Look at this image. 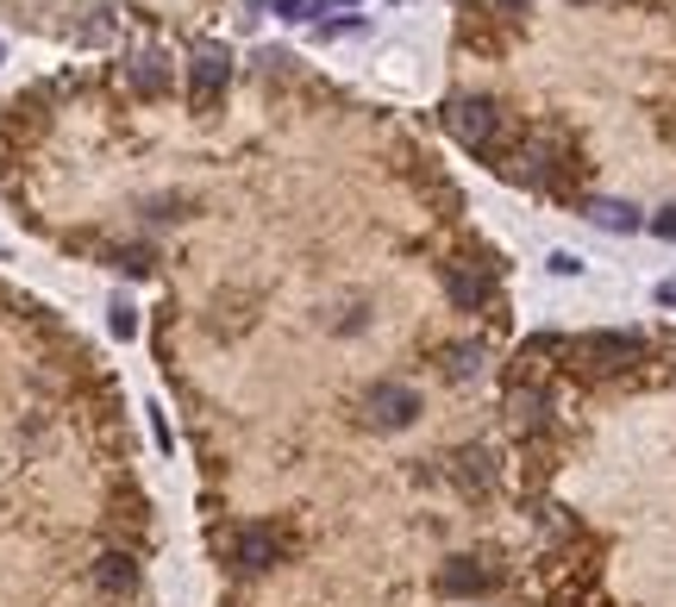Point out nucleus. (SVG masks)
Listing matches in <instances>:
<instances>
[{"label":"nucleus","mask_w":676,"mask_h":607,"mask_svg":"<svg viewBox=\"0 0 676 607\" xmlns=\"http://www.w3.org/2000/svg\"><path fill=\"white\" fill-rule=\"evenodd\" d=\"M364 420H370L376 432H401L420 420V395L407 388V382H376L370 395H364Z\"/></svg>","instance_id":"nucleus-4"},{"label":"nucleus","mask_w":676,"mask_h":607,"mask_svg":"<svg viewBox=\"0 0 676 607\" xmlns=\"http://www.w3.org/2000/svg\"><path fill=\"white\" fill-rule=\"evenodd\" d=\"M507 7H520V0H507Z\"/></svg>","instance_id":"nucleus-21"},{"label":"nucleus","mask_w":676,"mask_h":607,"mask_svg":"<svg viewBox=\"0 0 676 607\" xmlns=\"http://www.w3.org/2000/svg\"><path fill=\"white\" fill-rule=\"evenodd\" d=\"M482 363H489V345H482V338H464V345H445V370H451V376H476Z\"/></svg>","instance_id":"nucleus-14"},{"label":"nucleus","mask_w":676,"mask_h":607,"mask_svg":"<svg viewBox=\"0 0 676 607\" xmlns=\"http://www.w3.org/2000/svg\"><path fill=\"white\" fill-rule=\"evenodd\" d=\"M657 301H664V307H676V282H657Z\"/></svg>","instance_id":"nucleus-19"},{"label":"nucleus","mask_w":676,"mask_h":607,"mask_svg":"<svg viewBox=\"0 0 676 607\" xmlns=\"http://www.w3.org/2000/svg\"><path fill=\"white\" fill-rule=\"evenodd\" d=\"M570 357L582 370H626V363L646 357V338H632V332H589V338L570 345Z\"/></svg>","instance_id":"nucleus-3"},{"label":"nucleus","mask_w":676,"mask_h":607,"mask_svg":"<svg viewBox=\"0 0 676 607\" xmlns=\"http://www.w3.org/2000/svg\"><path fill=\"white\" fill-rule=\"evenodd\" d=\"M132 332H138V320H132V307H113V338H132Z\"/></svg>","instance_id":"nucleus-16"},{"label":"nucleus","mask_w":676,"mask_h":607,"mask_svg":"<svg viewBox=\"0 0 676 607\" xmlns=\"http://www.w3.org/2000/svg\"><path fill=\"white\" fill-rule=\"evenodd\" d=\"M489 563L482 557H451L445 570H439V595H451V602H470V595H489Z\"/></svg>","instance_id":"nucleus-8"},{"label":"nucleus","mask_w":676,"mask_h":607,"mask_svg":"<svg viewBox=\"0 0 676 607\" xmlns=\"http://www.w3.org/2000/svg\"><path fill=\"white\" fill-rule=\"evenodd\" d=\"M120 270H125V276H145V270H150V251H120Z\"/></svg>","instance_id":"nucleus-15"},{"label":"nucleus","mask_w":676,"mask_h":607,"mask_svg":"<svg viewBox=\"0 0 676 607\" xmlns=\"http://www.w3.org/2000/svg\"><path fill=\"white\" fill-rule=\"evenodd\" d=\"M501 176L520 182V188H545V182L557 176V145H551V138H532V145H520L514 157H501Z\"/></svg>","instance_id":"nucleus-6"},{"label":"nucleus","mask_w":676,"mask_h":607,"mask_svg":"<svg viewBox=\"0 0 676 607\" xmlns=\"http://www.w3.org/2000/svg\"><path fill=\"white\" fill-rule=\"evenodd\" d=\"M489 270H495V263H482V257L445 263V295H451L457 313H482V307H489Z\"/></svg>","instance_id":"nucleus-5"},{"label":"nucleus","mask_w":676,"mask_h":607,"mask_svg":"<svg viewBox=\"0 0 676 607\" xmlns=\"http://www.w3.org/2000/svg\"><path fill=\"white\" fill-rule=\"evenodd\" d=\"M95 582L100 589H113V595H120V589H138V563H132L125 552H107L100 557V570H95Z\"/></svg>","instance_id":"nucleus-13"},{"label":"nucleus","mask_w":676,"mask_h":607,"mask_svg":"<svg viewBox=\"0 0 676 607\" xmlns=\"http://www.w3.org/2000/svg\"><path fill=\"white\" fill-rule=\"evenodd\" d=\"M582 213H589L601 232H639V226H646V213H639L632 201H589Z\"/></svg>","instance_id":"nucleus-10"},{"label":"nucleus","mask_w":676,"mask_h":607,"mask_svg":"<svg viewBox=\"0 0 676 607\" xmlns=\"http://www.w3.org/2000/svg\"><path fill=\"white\" fill-rule=\"evenodd\" d=\"M275 13H282V20H307V0H270Z\"/></svg>","instance_id":"nucleus-18"},{"label":"nucleus","mask_w":676,"mask_h":607,"mask_svg":"<svg viewBox=\"0 0 676 607\" xmlns=\"http://www.w3.org/2000/svg\"><path fill=\"white\" fill-rule=\"evenodd\" d=\"M451 476L464 482L470 495H482V488L495 482V451H489V445H464V451H457V463H451Z\"/></svg>","instance_id":"nucleus-9"},{"label":"nucleus","mask_w":676,"mask_h":607,"mask_svg":"<svg viewBox=\"0 0 676 607\" xmlns=\"http://www.w3.org/2000/svg\"><path fill=\"white\" fill-rule=\"evenodd\" d=\"M651 232H657V238H676V207H664V213L651 220Z\"/></svg>","instance_id":"nucleus-17"},{"label":"nucleus","mask_w":676,"mask_h":607,"mask_svg":"<svg viewBox=\"0 0 676 607\" xmlns=\"http://www.w3.org/2000/svg\"><path fill=\"white\" fill-rule=\"evenodd\" d=\"M282 552H288V538H282L270 520H250V527L232 532V563H238L245 577H263V570H275V563H282Z\"/></svg>","instance_id":"nucleus-2"},{"label":"nucleus","mask_w":676,"mask_h":607,"mask_svg":"<svg viewBox=\"0 0 676 607\" xmlns=\"http://www.w3.org/2000/svg\"><path fill=\"white\" fill-rule=\"evenodd\" d=\"M507 413H514V426H545V413H551V401L545 395H539V388H514V395H507Z\"/></svg>","instance_id":"nucleus-12"},{"label":"nucleus","mask_w":676,"mask_h":607,"mask_svg":"<svg viewBox=\"0 0 676 607\" xmlns=\"http://www.w3.org/2000/svg\"><path fill=\"white\" fill-rule=\"evenodd\" d=\"M125 82H132L138 95H163V88H170V63H163L157 51H145L132 70H125Z\"/></svg>","instance_id":"nucleus-11"},{"label":"nucleus","mask_w":676,"mask_h":607,"mask_svg":"<svg viewBox=\"0 0 676 607\" xmlns=\"http://www.w3.org/2000/svg\"><path fill=\"white\" fill-rule=\"evenodd\" d=\"M445 132L464 145V151H495V138H501V107L489 101V95H457V101L445 107Z\"/></svg>","instance_id":"nucleus-1"},{"label":"nucleus","mask_w":676,"mask_h":607,"mask_svg":"<svg viewBox=\"0 0 676 607\" xmlns=\"http://www.w3.org/2000/svg\"><path fill=\"white\" fill-rule=\"evenodd\" d=\"M332 7H357V0H332Z\"/></svg>","instance_id":"nucleus-20"},{"label":"nucleus","mask_w":676,"mask_h":607,"mask_svg":"<svg viewBox=\"0 0 676 607\" xmlns=\"http://www.w3.org/2000/svg\"><path fill=\"white\" fill-rule=\"evenodd\" d=\"M225 82H232V51H225V45H213V38H207V45H195V51H188V88H195L200 101H213Z\"/></svg>","instance_id":"nucleus-7"}]
</instances>
